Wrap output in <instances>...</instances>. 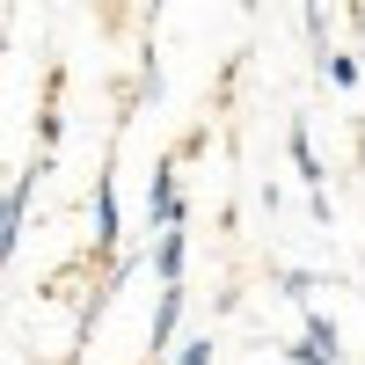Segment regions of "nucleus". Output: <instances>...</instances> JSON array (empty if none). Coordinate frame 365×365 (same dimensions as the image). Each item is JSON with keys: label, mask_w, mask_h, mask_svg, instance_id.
Masks as SVG:
<instances>
[{"label": "nucleus", "mask_w": 365, "mask_h": 365, "mask_svg": "<svg viewBox=\"0 0 365 365\" xmlns=\"http://www.w3.org/2000/svg\"><path fill=\"white\" fill-rule=\"evenodd\" d=\"M146 8H154V15H161V0H146Z\"/></svg>", "instance_id": "obj_10"}, {"label": "nucleus", "mask_w": 365, "mask_h": 365, "mask_svg": "<svg viewBox=\"0 0 365 365\" xmlns=\"http://www.w3.org/2000/svg\"><path fill=\"white\" fill-rule=\"evenodd\" d=\"M322 66H329L336 88H358V58H351V51H322Z\"/></svg>", "instance_id": "obj_8"}, {"label": "nucleus", "mask_w": 365, "mask_h": 365, "mask_svg": "<svg viewBox=\"0 0 365 365\" xmlns=\"http://www.w3.org/2000/svg\"><path fill=\"white\" fill-rule=\"evenodd\" d=\"M182 220V197H175V161H154L146 175V227H175Z\"/></svg>", "instance_id": "obj_3"}, {"label": "nucleus", "mask_w": 365, "mask_h": 365, "mask_svg": "<svg viewBox=\"0 0 365 365\" xmlns=\"http://www.w3.org/2000/svg\"><path fill=\"white\" fill-rule=\"evenodd\" d=\"M175 322H182V278H175V285H161V307H154V351H168V344H175Z\"/></svg>", "instance_id": "obj_7"}, {"label": "nucleus", "mask_w": 365, "mask_h": 365, "mask_svg": "<svg viewBox=\"0 0 365 365\" xmlns=\"http://www.w3.org/2000/svg\"><path fill=\"white\" fill-rule=\"evenodd\" d=\"M292 365H344V344H336V322L329 314H307V336L292 344Z\"/></svg>", "instance_id": "obj_4"}, {"label": "nucleus", "mask_w": 365, "mask_h": 365, "mask_svg": "<svg viewBox=\"0 0 365 365\" xmlns=\"http://www.w3.org/2000/svg\"><path fill=\"white\" fill-rule=\"evenodd\" d=\"M117 234H125V220H117V182L96 175V256H103V263L117 256Z\"/></svg>", "instance_id": "obj_5"}, {"label": "nucleus", "mask_w": 365, "mask_h": 365, "mask_svg": "<svg viewBox=\"0 0 365 365\" xmlns=\"http://www.w3.org/2000/svg\"><path fill=\"white\" fill-rule=\"evenodd\" d=\"M241 8H256V0H241Z\"/></svg>", "instance_id": "obj_11"}, {"label": "nucleus", "mask_w": 365, "mask_h": 365, "mask_svg": "<svg viewBox=\"0 0 365 365\" xmlns=\"http://www.w3.org/2000/svg\"><path fill=\"white\" fill-rule=\"evenodd\" d=\"M182 256H190V234H182V220H175V227H161V249H154V278L161 285L182 278Z\"/></svg>", "instance_id": "obj_6"}, {"label": "nucleus", "mask_w": 365, "mask_h": 365, "mask_svg": "<svg viewBox=\"0 0 365 365\" xmlns=\"http://www.w3.org/2000/svg\"><path fill=\"white\" fill-rule=\"evenodd\" d=\"M285 146H292V168H299V182H307V190H314V212L329 220V190H322V154H314V132H307V117H292Z\"/></svg>", "instance_id": "obj_2"}, {"label": "nucleus", "mask_w": 365, "mask_h": 365, "mask_svg": "<svg viewBox=\"0 0 365 365\" xmlns=\"http://www.w3.org/2000/svg\"><path fill=\"white\" fill-rule=\"evenodd\" d=\"M51 168V146H37V161H29L15 182H8V212H0V249H22V227H29V190H37V175Z\"/></svg>", "instance_id": "obj_1"}, {"label": "nucleus", "mask_w": 365, "mask_h": 365, "mask_svg": "<svg viewBox=\"0 0 365 365\" xmlns=\"http://www.w3.org/2000/svg\"><path fill=\"white\" fill-rule=\"evenodd\" d=\"M175 365H212V336H197V344H182V358Z\"/></svg>", "instance_id": "obj_9"}]
</instances>
